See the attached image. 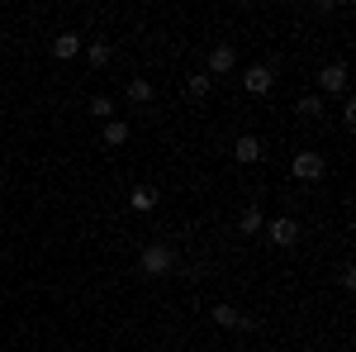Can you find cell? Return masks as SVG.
Returning a JSON list of instances; mask_svg holds the SVG:
<instances>
[{"mask_svg":"<svg viewBox=\"0 0 356 352\" xmlns=\"http://www.w3.org/2000/svg\"><path fill=\"white\" fill-rule=\"evenodd\" d=\"M138 271H143V276H166V271H176V247L171 243H147L138 252Z\"/></svg>","mask_w":356,"mask_h":352,"instance_id":"cell-1","label":"cell"},{"mask_svg":"<svg viewBox=\"0 0 356 352\" xmlns=\"http://www.w3.org/2000/svg\"><path fill=\"white\" fill-rule=\"evenodd\" d=\"M328 171V158L323 153H295V162H290V176L295 181H318Z\"/></svg>","mask_w":356,"mask_h":352,"instance_id":"cell-2","label":"cell"},{"mask_svg":"<svg viewBox=\"0 0 356 352\" xmlns=\"http://www.w3.org/2000/svg\"><path fill=\"white\" fill-rule=\"evenodd\" d=\"M318 86H323V95H347V62H342V57H337V62H323Z\"/></svg>","mask_w":356,"mask_h":352,"instance_id":"cell-3","label":"cell"},{"mask_svg":"<svg viewBox=\"0 0 356 352\" xmlns=\"http://www.w3.org/2000/svg\"><path fill=\"white\" fill-rule=\"evenodd\" d=\"M271 86H275V72L266 67V62H257V67H247V72H243V91H247V95H266Z\"/></svg>","mask_w":356,"mask_h":352,"instance_id":"cell-4","label":"cell"},{"mask_svg":"<svg viewBox=\"0 0 356 352\" xmlns=\"http://www.w3.org/2000/svg\"><path fill=\"white\" fill-rule=\"evenodd\" d=\"M214 324H219V328H243V333H252V328H257V319H252V314H243L238 305H214Z\"/></svg>","mask_w":356,"mask_h":352,"instance_id":"cell-5","label":"cell"},{"mask_svg":"<svg viewBox=\"0 0 356 352\" xmlns=\"http://www.w3.org/2000/svg\"><path fill=\"white\" fill-rule=\"evenodd\" d=\"M266 238H271L275 247H290L295 238H300V224L290 215H280V219H266Z\"/></svg>","mask_w":356,"mask_h":352,"instance_id":"cell-6","label":"cell"},{"mask_svg":"<svg viewBox=\"0 0 356 352\" xmlns=\"http://www.w3.org/2000/svg\"><path fill=\"white\" fill-rule=\"evenodd\" d=\"M233 67H238V53H233L228 43H219V48L209 53V72H204V77H228Z\"/></svg>","mask_w":356,"mask_h":352,"instance_id":"cell-7","label":"cell"},{"mask_svg":"<svg viewBox=\"0 0 356 352\" xmlns=\"http://www.w3.org/2000/svg\"><path fill=\"white\" fill-rule=\"evenodd\" d=\"M233 158H238V162H243V167L261 162V138H257V134H243V138H238V143H233Z\"/></svg>","mask_w":356,"mask_h":352,"instance_id":"cell-8","label":"cell"},{"mask_svg":"<svg viewBox=\"0 0 356 352\" xmlns=\"http://www.w3.org/2000/svg\"><path fill=\"white\" fill-rule=\"evenodd\" d=\"M76 53H81V33H57L53 38V57L57 62H72Z\"/></svg>","mask_w":356,"mask_h":352,"instance_id":"cell-9","label":"cell"},{"mask_svg":"<svg viewBox=\"0 0 356 352\" xmlns=\"http://www.w3.org/2000/svg\"><path fill=\"white\" fill-rule=\"evenodd\" d=\"M124 95H129L134 105H147V100H152V82H147V77H134V82L124 86Z\"/></svg>","mask_w":356,"mask_h":352,"instance_id":"cell-10","label":"cell"},{"mask_svg":"<svg viewBox=\"0 0 356 352\" xmlns=\"http://www.w3.org/2000/svg\"><path fill=\"white\" fill-rule=\"evenodd\" d=\"M105 143L110 148H124L129 143V119H105Z\"/></svg>","mask_w":356,"mask_h":352,"instance_id":"cell-11","label":"cell"},{"mask_svg":"<svg viewBox=\"0 0 356 352\" xmlns=\"http://www.w3.org/2000/svg\"><path fill=\"white\" fill-rule=\"evenodd\" d=\"M129 205H134L138 215H147V210L157 205V190H152V186H138V190H129Z\"/></svg>","mask_w":356,"mask_h":352,"instance_id":"cell-12","label":"cell"},{"mask_svg":"<svg viewBox=\"0 0 356 352\" xmlns=\"http://www.w3.org/2000/svg\"><path fill=\"white\" fill-rule=\"evenodd\" d=\"M86 57L95 62V67H110V57H114V48L105 43V38H95V43H86Z\"/></svg>","mask_w":356,"mask_h":352,"instance_id":"cell-13","label":"cell"},{"mask_svg":"<svg viewBox=\"0 0 356 352\" xmlns=\"http://www.w3.org/2000/svg\"><path fill=\"white\" fill-rule=\"evenodd\" d=\"M238 229H243V234H261V229H266V215H261V210L252 205V210H243V219H238Z\"/></svg>","mask_w":356,"mask_h":352,"instance_id":"cell-14","label":"cell"},{"mask_svg":"<svg viewBox=\"0 0 356 352\" xmlns=\"http://www.w3.org/2000/svg\"><path fill=\"white\" fill-rule=\"evenodd\" d=\"M295 114H300V119H318V114H323V95H300Z\"/></svg>","mask_w":356,"mask_h":352,"instance_id":"cell-15","label":"cell"},{"mask_svg":"<svg viewBox=\"0 0 356 352\" xmlns=\"http://www.w3.org/2000/svg\"><path fill=\"white\" fill-rule=\"evenodd\" d=\"M186 91H191V100H204V95H209V77H204V72H195L191 82H186Z\"/></svg>","mask_w":356,"mask_h":352,"instance_id":"cell-16","label":"cell"},{"mask_svg":"<svg viewBox=\"0 0 356 352\" xmlns=\"http://www.w3.org/2000/svg\"><path fill=\"white\" fill-rule=\"evenodd\" d=\"M90 114H100V119H110V114H114V100H110V95H95V100H90Z\"/></svg>","mask_w":356,"mask_h":352,"instance_id":"cell-17","label":"cell"},{"mask_svg":"<svg viewBox=\"0 0 356 352\" xmlns=\"http://www.w3.org/2000/svg\"><path fill=\"white\" fill-rule=\"evenodd\" d=\"M342 124H347V129L356 124V100H352V95H342Z\"/></svg>","mask_w":356,"mask_h":352,"instance_id":"cell-18","label":"cell"},{"mask_svg":"<svg viewBox=\"0 0 356 352\" xmlns=\"http://www.w3.org/2000/svg\"><path fill=\"white\" fill-rule=\"evenodd\" d=\"M0 195H5V176H0Z\"/></svg>","mask_w":356,"mask_h":352,"instance_id":"cell-19","label":"cell"}]
</instances>
